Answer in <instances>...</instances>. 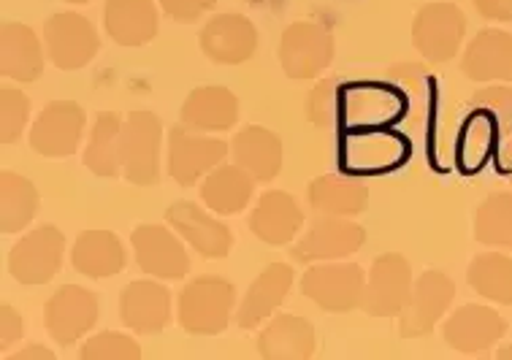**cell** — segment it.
Returning <instances> with one entry per match:
<instances>
[{"label": "cell", "mask_w": 512, "mask_h": 360, "mask_svg": "<svg viewBox=\"0 0 512 360\" xmlns=\"http://www.w3.org/2000/svg\"><path fill=\"white\" fill-rule=\"evenodd\" d=\"M236 306V287L223 277H198L182 287L177 323L193 336H217L228 328Z\"/></svg>", "instance_id": "1"}, {"label": "cell", "mask_w": 512, "mask_h": 360, "mask_svg": "<svg viewBox=\"0 0 512 360\" xmlns=\"http://www.w3.org/2000/svg\"><path fill=\"white\" fill-rule=\"evenodd\" d=\"M366 290V274L358 263L323 260L312 263L301 277V293L323 312L347 314L361 309Z\"/></svg>", "instance_id": "2"}, {"label": "cell", "mask_w": 512, "mask_h": 360, "mask_svg": "<svg viewBox=\"0 0 512 360\" xmlns=\"http://www.w3.org/2000/svg\"><path fill=\"white\" fill-rule=\"evenodd\" d=\"M466 36V17L456 3H426L412 19V47L434 65L450 63Z\"/></svg>", "instance_id": "3"}, {"label": "cell", "mask_w": 512, "mask_h": 360, "mask_svg": "<svg viewBox=\"0 0 512 360\" xmlns=\"http://www.w3.org/2000/svg\"><path fill=\"white\" fill-rule=\"evenodd\" d=\"M334 36L317 22H293L280 38V65L293 82H312L334 60Z\"/></svg>", "instance_id": "4"}, {"label": "cell", "mask_w": 512, "mask_h": 360, "mask_svg": "<svg viewBox=\"0 0 512 360\" xmlns=\"http://www.w3.org/2000/svg\"><path fill=\"white\" fill-rule=\"evenodd\" d=\"M163 125L152 111H131L122 122V174L131 185L149 187L160 179Z\"/></svg>", "instance_id": "5"}, {"label": "cell", "mask_w": 512, "mask_h": 360, "mask_svg": "<svg viewBox=\"0 0 512 360\" xmlns=\"http://www.w3.org/2000/svg\"><path fill=\"white\" fill-rule=\"evenodd\" d=\"M231 147L223 139L206 136L201 130L177 128L168 130V174L182 187L201 182L209 171H215L225 160Z\"/></svg>", "instance_id": "6"}, {"label": "cell", "mask_w": 512, "mask_h": 360, "mask_svg": "<svg viewBox=\"0 0 512 360\" xmlns=\"http://www.w3.org/2000/svg\"><path fill=\"white\" fill-rule=\"evenodd\" d=\"M44 47L52 65H57L60 71H79L87 63H93V57L101 49V38L84 14L60 11L44 22Z\"/></svg>", "instance_id": "7"}, {"label": "cell", "mask_w": 512, "mask_h": 360, "mask_svg": "<svg viewBox=\"0 0 512 360\" xmlns=\"http://www.w3.org/2000/svg\"><path fill=\"white\" fill-rule=\"evenodd\" d=\"M66 255V236L55 225H38L36 231L11 247L9 271L19 285H47L60 274Z\"/></svg>", "instance_id": "8"}, {"label": "cell", "mask_w": 512, "mask_h": 360, "mask_svg": "<svg viewBox=\"0 0 512 360\" xmlns=\"http://www.w3.org/2000/svg\"><path fill=\"white\" fill-rule=\"evenodd\" d=\"M366 231L353 222V217H336V214H317L298 244L293 247V260L301 266L323 263V260H345L364 247Z\"/></svg>", "instance_id": "9"}, {"label": "cell", "mask_w": 512, "mask_h": 360, "mask_svg": "<svg viewBox=\"0 0 512 360\" xmlns=\"http://www.w3.org/2000/svg\"><path fill=\"white\" fill-rule=\"evenodd\" d=\"M412 268L410 260L401 258L399 252H385L372 263L366 274V290L361 309L369 317H396L407 306L412 296Z\"/></svg>", "instance_id": "10"}, {"label": "cell", "mask_w": 512, "mask_h": 360, "mask_svg": "<svg viewBox=\"0 0 512 360\" xmlns=\"http://www.w3.org/2000/svg\"><path fill=\"white\" fill-rule=\"evenodd\" d=\"M98 323V298L82 285L57 287L44 306V328L60 347H71Z\"/></svg>", "instance_id": "11"}, {"label": "cell", "mask_w": 512, "mask_h": 360, "mask_svg": "<svg viewBox=\"0 0 512 360\" xmlns=\"http://www.w3.org/2000/svg\"><path fill=\"white\" fill-rule=\"evenodd\" d=\"M456 298V285L453 279L442 271H426L412 287V296L407 306L401 309V336L404 339H418L429 336L437 323L445 317V312Z\"/></svg>", "instance_id": "12"}, {"label": "cell", "mask_w": 512, "mask_h": 360, "mask_svg": "<svg viewBox=\"0 0 512 360\" xmlns=\"http://www.w3.org/2000/svg\"><path fill=\"white\" fill-rule=\"evenodd\" d=\"M136 263L144 274L155 279H182L190 271V255L177 239V231H168L155 222H144L131 233Z\"/></svg>", "instance_id": "13"}, {"label": "cell", "mask_w": 512, "mask_h": 360, "mask_svg": "<svg viewBox=\"0 0 512 360\" xmlns=\"http://www.w3.org/2000/svg\"><path fill=\"white\" fill-rule=\"evenodd\" d=\"M87 114L74 101H52L30 128V147L44 157H71L82 141Z\"/></svg>", "instance_id": "14"}, {"label": "cell", "mask_w": 512, "mask_h": 360, "mask_svg": "<svg viewBox=\"0 0 512 360\" xmlns=\"http://www.w3.org/2000/svg\"><path fill=\"white\" fill-rule=\"evenodd\" d=\"M166 220L193 250L206 260H223L233 247V233L223 220H217L212 214L193 201H174L166 209Z\"/></svg>", "instance_id": "15"}, {"label": "cell", "mask_w": 512, "mask_h": 360, "mask_svg": "<svg viewBox=\"0 0 512 360\" xmlns=\"http://www.w3.org/2000/svg\"><path fill=\"white\" fill-rule=\"evenodd\" d=\"M198 47L212 63L242 65L258 49V28L244 14H217L201 30Z\"/></svg>", "instance_id": "16"}, {"label": "cell", "mask_w": 512, "mask_h": 360, "mask_svg": "<svg viewBox=\"0 0 512 360\" xmlns=\"http://www.w3.org/2000/svg\"><path fill=\"white\" fill-rule=\"evenodd\" d=\"M120 320L139 336L166 331L171 323V290L160 279H136L122 290Z\"/></svg>", "instance_id": "17"}, {"label": "cell", "mask_w": 512, "mask_h": 360, "mask_svg": "<svg viewBox=\"0 0 512 360\" xmlns=\"http://www.w3.org/2000/svg\"><path fill=\"white\" fill-rule=\"evenodd\" d=\"M507 333L504 317L491 306L466 304L458 306L456 312L447 317L445 342L456 352L477 355V352L491 350Z\"/></svg>", "instance_id": "18"}, {"label": "cell", "mask_w": 512, "mask_h": 360, "mask_svg": "<svg viewBox=\"0 0 512 360\" xmlns=\"http://www.w3.org/2000/svg\"><path fill=\"white\" fill-rule=\"evenodd\" d=\"M290 287H293V268L288 263H269L242 298L239 312H236V325L242 331H252L266 323L288 298Z\"/></svg>", "instance_id": "19"}, {"label": "cell", "mask_w": 512, "mask_h": 360, "mask_svg": "<svg viewBox=\"0 0 512 360\" xmlns=\"http://www.w3.org/2000/svg\"><path fill=\"white\" fill-rule=\"evenodd\" d=\"M304 225V212L293 195L282 190H269L258 198V204L250 214V231L255 239L271 247H285L296 239V233Z\"/></svg>", "instance_id": "20"}, {"label": "cell", "mask_w": 512, "mask_h": 360, "mask_svg": "<svg viewBox=\"0 0 512 360\" xmlns=\"http://www.w3.org/2000/svg\"><path fill=\"white\" fill-rule=\"evenodd\" d=\"M461 71L475 82H510L512 79V36L504 30H480L464 49Z\"/></svg>", "instance_id": "21"}, {"label": "cell", "mask_w": 512, "mask_h": 360, "mask_svg": "<svg viewBox=\"0 0 512 360\" xmlns=\"http://www.w3.org/2000/svg\"><path fill=\"white\" fill-rule=\"evenodd\" d=\"M179 122L201 133L231 130L239 122V98L228 87H217V84L196 87L182 103Z\"/></svg>", "instance_id": "22"}, {"label": "cell", "mask_w": 512, "mask_h": 360, "mask_svg": "<svg viewBox=\"0 0 512 360\" xmlns=\"http://www.w3.org/2000/svg\"><path fill=\"white\" fill-rule=\"evenodd\" d=\"M103 25L114 44L144 47L158 36V9L155 0H106Z\"/></svg>", "instance_id": "23"}, {"label": "cell", "mask_w": 512, "mask_h": 360, "mask_svg": "<svg viewBox=\"0 0 512 360\" xmlns=\"http://www.w3.org/2000/svg\"><path fill=\"white\" fill-rule=\"evenodd\" d=\"M231 157L255 182H271L282 171V141L274 130L247 125L233 136Z\"/></svg>", "instance_id": "24"}, {"label": "cell", "mask_w": 512, "mask_h": 360, "mask_svg": "<svg viewBox=\"0 0 512 360\" xmlns=\"http://www.w3.org/2000/svg\"><path fill=\"white\" fill-rule=\"evenodd\" d=\"M315 347V325L298 314H277L258 336V352L266 360H307Z\"/></svg>", "instance_id": "25"}, {"label": "cell", "mask_w": 512, "mask_h": 360, "mask_svg": "<svg viewBox=\"0 0 512 360\" xmlns=\"http://www.w3.org/2000/svg\"><path fill=\"white\" fill-rule=\"evenodd\" d=\"M44 44L33 28L22 22H6L0 36V68L14 82H36L44 74Z\"/></svg>", "instance_id": "26"}, {"label": "cell", "mask_w": 512, "mask_h": 360, "mask_svg": "<svg viewBox=\"0 0 512 360\" xmlns=\"http://www.w3.org/2000/svg\"><path fill=\"white\" fill-rule=\"evenodd\" d=\"M125 244L112 231H84L74 241L71 266L87 279H109L125 268Z\"/></svg>", "instance_id": "27"}, {"label": "cell", "mask_w": 512, "mask_h": 360, "mask_svg": "<svg viewBox=\"0 0 512 360\" xmlns=\"http://www.w3.org/2000/svg\"><path fill=\"white\" fill-rule=\"evenodd\" d=\"M307 198L317 214L358 217L369 206V187L353 176L323 174L309 182Z\"/></svg>", "instance_id": "28"}, {"label": "cell", "mask_w": 512, "mask_h": 360, "mask_svg": "<svg viewBox=\"0 0 512 360\" xmlns=\"http://www.w3.org/2000/svg\"><path fill=\"white\" fill-rule=\"evenodd\" d=\"M255 190V179H252L244 168L233 166H220L215 171H209L204 176V185H201V198L209 212L220 214V217H233V214H242L247 209Z\"/></svg>", "instance_id": "29"}, {"label": "cell", "mask_w": 512, "mask_h": 360, "mask_svg": "<svg viewBox=\"0 0 512 360\" xmlns=\"http://www.w3.org/2000/svg\"><path fill=\"white\" fill-rule=\"evenodd\" d=\"M122 120L117 111H101L90 133V144L84 149L87 171L103 179L122 174Z\"/></svg>", "instance_id": "30"}, {"label": "cell", "mask_w": 512, "mask_h": 360, "mask_svg": "<svg viewBox=\"0 0 512 360\" xmlns=\"http://www.w3.org/2000/svg\"><path fill=\"white\" fill-rule=\"evenodd\" d=\"M399 103L396 95L374 84H345L342 87V122L347 125H369L396 117Z\"/></svg>", "instance_id": "31"}, {"label": "cell", "mask_w": 512, "mask_h": 360, "mask_svg": "<svg viewBox=\"0 0 512 360\" xmlns=\"http://www.w3.org/2000/svg\"><path fill=\"white\" fill-rule=\"evenodd\" d=\"M38 214V190L25 176L6 171L0 179V228L3 233H19Z\"/></svg>", "instance_id": "32"}, {"label": "cell", "mask_w": 512, "mask_h": 360, "mask_svg": "<svg viewBox=\"0 0 512 360\" xmlns=\"http://www.w3.org/2000/svg\"><path fill=\"white\" fill-rule=\"evenodd\" d=\"M466 279L477 296L488 298L494 304L512 306V258L502 252H485L472 260Z\"/></svg>", "instance_id": "33"}, {"label": "cell", "mask_w": 512, "mask_h": 360, "mask_svg": "<svg viewBox=\"0 0 512 360\" xmlns=\"http://www.w3.org/2000/svg\"><path fill=\"white\" fill-rule=\"evenodd\" d=\"M475 239L485 247L512 250V193H491L477 206Z\"/></svg>", "instance_id": "34"}, {"label": "cell", "mask_w": 512, "mask_h": 360, "mask_svg": "<svg viewBox=\"0 0 512 360\" xmlns=\"http://www.w3.org/2000/svg\"><path fill=\"white\" fill-rule=\"evenodd\" d=\"M496 133H499L496 120L485 109L469 117L466 130H461V147H458V160H461L464 171H477L480 168L488 149L494 147Z\"/></svg>", "instance_id": "35"}, {"label": "cell", "mask_w": 512, "mask_h": 360, "mask_svg": "<svg viewBox=\"0 0 512 360\" xmlns=\"http://www.w3.org/2000/svg\"><path fill=\"white\" fill-rule=\"evenodd\" d=\"M342 87L339 79H323L307 95V120L320 130H331L342 122Z\"/></svg>", "instance_id": "36"}, {"label": "cell", "mask_w": 512, "mask_h": 360, "mask_svg": "<svg viewBox=\"0 0 512 360\" xmlns=\"http://www.w3.org/2000/svg\"><path fill=\"white\" fill-rule=\"evenodd\" d=\"M141 347L131 336L117 331L95 333L82 347V360H139Z\"/></svg>", "instance_id": "37"}, {"label": "cell", "mask_w": 512, "mask_h": 360, "mask_svg": "<svg viewBox=\"0 0 512 360\" xmlns=\"http://www.w3.org/2000/svg\"><path fill=\"white\" fill-rule=\"evenodd\" d=\"M30 101L25 93H19L14 87H6L0 93V141L14 144L22 136V130L28 128Z\"/></svg>", "instance_id": "38"}, {"label": "cell", "mask_w": 512, "mask_h": 360, "mask_svg": "<svg viewBox=\"0 0 512 360\" xmlns=\"http://www.w3.org/2000/svg\"><path fill=\"white\" fill-rule=\"evenodd\" d=\"M472 103L477 109H485L496 120L499 133L512 125V87L507 84H494V87H483L472 95Z\"/></svg>", "instance_id": "39"}, {"label": "cell", "mask_w": 512, "mask_h": 360, "mask_svg": "<svg viewBox=\"0 0 512 360\" xmlns=\"http://www.w3.org/2000/svg\"><path fill=\"white\" fill-rule=\"evenodd\" d=\"M158 3L166 17L182 22V25H193L206 11L215 9L217 0H158Z\"/></svg>", "instance_id": "40"}, {"label": "cell", "mask_w": 512, "mask_h": 360, "mask_svg": "<svg viewBox=\"0 0 512 360\" xmlns=\"http://www.w3.org/2000/svg\"><path fill=\"white\" fill-rule=\"evenodd\" d=\"M3 314V328H0V339H3V350H9L11 344H17L22 339V317L14 306L3 304L0 309Z\"/></svg>", "instance_id": "41"}, {"label": "cell", "mask_w": 512, "mask_h": 360, "mask_svg": "<svg viewBox=\"0 0 512 360\" xmlns=\"http://www.w3.org/2000/svg\"><path fill=\"white\" fill-rule=\"evenodd\" d=\"M480 17L491 22H512V0H472Z\"/></svg>", "instance_id": "42"}, {"label": "cell", "mask_w": 512, "mask_h": 360, "mask_svg": "<svg viewBox=\"0 0 512 360\" xmlns=\"http://www.w3.org/2000/svg\"><path fill=\"white\" fill-rule=\"evenodd\" d=\"M55 360V355L49 350H44V347H28V350L17 352V355H11V360Z\"/></svg>", "instance_id": "43"}, {"label": "cell", "mask_w": 512, "mask_h": 360, "mask_svg": "<svg viewBox=\"0 0 512 360\" xmlns=\"http://www.w3.org/2000/svg\"><path fill=\"white\" fill-rule=\"evenodd\" d=\"M63 3H74V6H82V3H90V0H63Z\"/></svg>", "instance_id": "44"}]
</instances>
